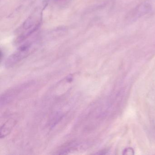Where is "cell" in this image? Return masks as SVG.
Masks as SVG:
<instances>
[{
	"label": "cell",
	"instance_id": "obj_1",
	"mask_svg": "<svg viewBox=\"0 0 155 155\" xmlns=\"http://www.w3.org/2000/svg\"><path fill=\"white\" fill-rule=\"evenodd\" d=\"M32 42H26L22 45L17 50L7 58L5 62L6 67H13L19 62L28 56L32 51Z\"/></svg>",
	"mask_w": 155,
	"mask_h": 155
},
{
	"label": "cell",
	"instance_id": "obj_2",
	"mask_svg": "<svg viewBox=\"0 0 155 155\" xmlns=\"http://www.w3.org/2000/svg\"><path fill=\"white\" fill-rule=\"evenodd\" d=\"M25 85L17 86L16 88L7 90L2 94L1 97V106H5L10 103L19 94Z\"/></svg>",
	"mask_w": 155,
	"mask_h": 155
},
{
	"label": "cell",
	"instance_id": "obj_3",
	"mask_svg": "<svg viewBox=\"0 0 155 155\" xmlns=\"http://www.w3.org/2000/svg\"><path fill=\"white\" fill-rule=\"evenodd\" d=\"M151 10V6L149 3H142L132 12L130 18L132 20L137 19L149 13Z\"/></svg>",
	"mask_w": 155,
	"mask_h": 155
},
{
	"label": "cell",
	"instance_id": "obj_4",
	"mask_svg": "<svg viewBox=\"0 0 155 155\" xmlns=\"http://www.w3.org/2000/svg\"><path fill=\"white\" fill-rule=\"evenodd\" d=\"M17 123V120L14 118L8 119L1 127L0 136L1 139L6 138L10 134Z\"/></svg>",
	"mask_w": 155,
	"mask_h": 155
},
{
	"label": "cell",
	"instance_id": "obj_5",
	"mask_svg": "<svg viewBox=\"0 0 155 155\" xmlns=\"http://www.w3.org/2000/svg\"><path fill=\"white\" fill-rule=\"evenodd\" d=\"M62 118V115H60L59 113H57L53 117L52 120H51V127H54L56 124L60 121Z\"/></svg>",
	"mask_w": 155,
	"mask_h": 155
},
{
	"label": "cell",
	"instance_id": "obj_6",
	"mask_svg": "<svg viewBox=\"0 0 155 155\" xmlns=\"http://www.w3.org/2000/svg\"><path fill=\"white\" fill-rule=\"evenodd\" d=\"M123 155H134V150L132 147H128L124 149L123 151Z\"/></svg>",
	"mask_w": 155,
	"mask_h": 155
},
{
	"label": "cell",
	"instance_id": "obj_7",
	"mask_svg": "<svg viewBox=\"0 0 155 155\" xmlns=\"http://www.w3.org/2000/svg\"><path fill=\"white\" fill-rule=\"evenodd\" d=\"M54 1L57 2H63L67 1V0H54Z\"/></svg>",
	"mask_w": 155,
	"mask_h": 155
}]
</instances>
